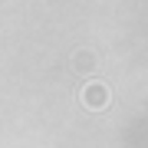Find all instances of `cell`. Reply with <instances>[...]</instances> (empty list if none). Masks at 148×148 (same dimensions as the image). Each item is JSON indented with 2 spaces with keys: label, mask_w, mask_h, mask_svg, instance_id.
I'll return each mask as SVG.
<instances>
[{
  "label": "cell",
  "mask_w": 148,
  "mask_h": 148,
  "mask_svg": "<svg viewBox=\"0 0 148 148\" xmlns=\"http://www.w3.org/2000/svg\"><path fill=\"white\" fill-rule=\"evenodd\" d=\"M106 99H109V95H106V89H102V86H89V89L82 92V102H86V106H95V109L106 106Z\"/></svg>",
  "instance_id": "obj_1"
}]
</instances>
